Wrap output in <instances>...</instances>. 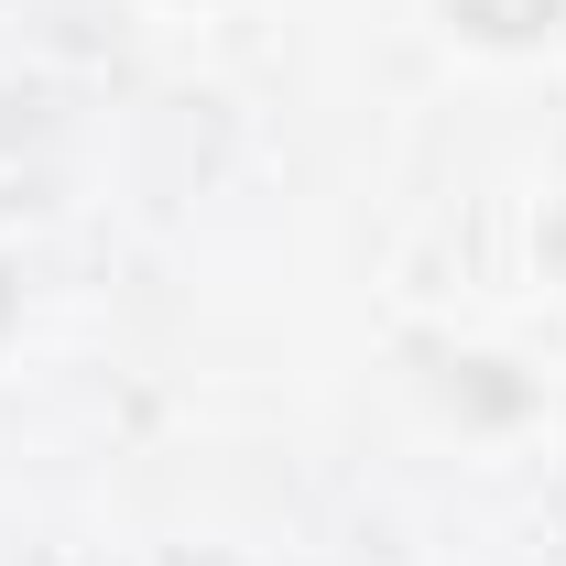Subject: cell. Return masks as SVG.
<instances>
[{"instance_id":"2","label":"cell","mask_w":566,"mask_h":566,"mask_svg":"<svg viewBox=\"0 0 566 566\" xmlns=\"http://www.w3.org/2000/svg\"><path fill=\"white\" fill-rule=\"evenodd\" d=\"M545 251H556V273H566V208H556V229H545Z\"/></svg>"},{"instance_id":"1","label":"cell","mask_w":566,"mask_h":566,"mask_svg":"<svg viewBox=\"0 0 566 566\" xmlns=\"http://www.w3.org/2000/svg\"><path fill=\"white\" fill-rule=\"evenodd\" d=\"M480 44H534V33H556V11L566 0H447Z\"/></svg>"}]
</instances>
